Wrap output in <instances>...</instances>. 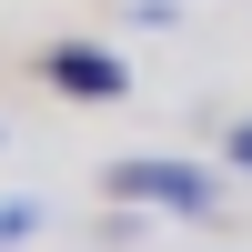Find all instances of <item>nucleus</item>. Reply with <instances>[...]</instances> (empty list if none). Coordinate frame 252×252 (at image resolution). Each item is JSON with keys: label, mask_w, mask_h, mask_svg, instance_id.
I'll use <instances>...</instances> for the list:
<instances>
[{"label": "nucleus", "mask_w": 252, "mask_h": 252, "mask_svg": "<svg viewBox=\"0 0 252 252\" xmlns=\"http://www.w3.org/2000/svg\"><path fill=\"white\" fill-rule=\"evenodd\" d=\"M101 192H111V202H141V212H222V182L202 172V161H161V152L111 161Z\"/></svg>", "instance_id": "f257e3e1"}, {"label": "nucleus", "mask_w": 252, "mask_h": 252, "mask_svg": "<svg viewBox=\"0 0 252 252\" xmlns=\"http://www.w3.org/2000/svg\"><path fill=\"white\" fill-rule=\"evenodd\" d=\"M40 71H51L71 101H121V91H131V71H121V61L101 51V40H61V51L40 61Z\"/></svg>", "instance_id": "f03ea898"}, {"label": "nucleus", "mask_w": 252, "mask_h": 252, "mask_svg": "<svg viewBox=\"0 0 252 252\" xmlns=\"http://www.w3.org/2000/svg\"><path fill=\"white\" fill-rule=\"evenodd\" d=\"M31 232H40V202H0V252L31 242Z\"/></svg>", "instance_id": "7ed1b4c3"}, {"label": "nucleus", "mask_w": 252, "mask_h": 252, "mask_svg": "<svg viewBox=\"0 0 252 252\" xmlns=\"http://www.w3.org/2000/svg\"><path fill=\"white\" fill-rule=\"evenodd\" d=\"M232 172H252V121H232Z\"/></svg>", "instance_id": "20e7f679"}]
</instances>
